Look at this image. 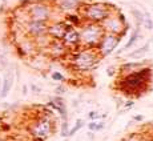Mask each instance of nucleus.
I'll list each match as a JSON object with an SVG mask.
<instances>
[{
    "instance_id": "22",
    "label": "nucleus",
    "mask_w": 153,
    "mask_h": 141,
    "mask_svg": "<svg viewBox=\"0 0 153 141\" xmlns=\"http://www.w3.org/2000/svg\"><path fill=\"white\" fill-rule=\"evenodd\" d=\"M104 127H105V124L104 122H97V131H101V129H104Z\"/></svg>"
},
{
    "instance_id": "8",
    "label": "nucleus",
    "mask_w": 153,
    "mask_h": 141,
    "mask_svg": "<svg viewBox=\"0 0 153 141\" xmlns=\"http://www.w3.org/2000/svg\"><path fill=\"white\" fill-rule=\"evenodd\" d=\"M95 60H96L95 56H93L91 52H81V53L76 57V63H77L79 65H83V67L91 65Z\"/></svg>"
},
{
    "instance_id": "26",
    "label": "nucleus",
    "mask_w": 153,
    "mask_h": 141,
    "mask_svg": "<svg viewBox=\"0 0 153 141\" xmlns=\"http://www.w3.org/2000/svg\"><path fill=\"white\" fill-rule=\"evenodd\" d=\"M0 89H1V77H0Z\"/></svg>"
},
{
    "instance_id": "4",
    "label": "nucleus",
    "mask_w": 153,
    "mask_h": 141,
    "mask_svg": "<svg viewBox=\"0 0 153 141\" xmlns=\"http://www.w3.org/2000/svg\"><path fill=\"white\" fill-rule=\"evenodd\" d=\"M100 37V29L95 25H89L85 27L81 32V39L87 43H96Z\"/></svg>"
},
{
    "instance_id": "19",
    "label": "nucleus",
    "mask_w": 153,
    "mask_h": 141,
    "mask_svg": "<svg viewBox=\"0 0 153 141\" xmlns=\"http://www.w3.org/2000/svg\"><path fill=\"white\" fill-rule=\"evenodd\" d=\"M88 128H89V131L96 132V131H97V122H96V121H92L91 124H88Z\"/></svg>"
},
{
    "instance_id": "18",
    "label": "nucleus",
    "mask_w": 153,
    "mask_h": 141,
    "mask_svg": "<svg viewBox=\"0 0 153 141\" xmlns=\"http://www.w3.org/2000/svg\"><path fill=\"white\" fill-rule=\"evenodd\" d=\"M67 128H68V125H67V122L64 121V122H63V127H61V136H63V137H67V136H68Z\"/></svg>"
},
{
    "instance_id": "6",
    "label": "nucleus",
    "mask_w": 153,
    "mask_h": 141,
    "mask_svg": "<svg viewBox=\"0 0 153 141\" xmlns=\"http://www.w3.org/2000/svg\"><path fill=\"white\" fill-rule=\"evenodd\" d=\"M47 31V25L44 22H37V20H32L28 24V32L33 36H40Z\"/></svg>"
},
{
    "instance_id": "21",
    "label": "nucleus",
    "mask_w": 153,
    "mask_h": 141,
    "mask_svg": "<svg viewBox=\"0 0 153 141\" xmlns=\"http://www.w3.org/2000/svg\"><path fill=\"white\" fill-rule=\"evenodd\" d=\"M88 117H89L91 120H95V119H99V117H101L97 112H91L89 114H88Z\"/></svg>"
},
{
    "instance_id": "10",
    "label": "nucleus",
    "mask_w": 153,
    "mask_h": 141,
    "mask_svg": "<svg viewBox=\"0 0 153 141\" xmlns=\"http://www.w3.org/2000/svg\"><path fill=\"white\" fill-rule=\"evenodd\" d=\"M79 40H80V35H79L76 31H71L65 35V42L67 43L73 44V43H77Z\"/></svg>"
},
{
    "instance_id": "23",
    "label": "nucleus",
    "mask_w": 153,
    "mask_h": 141,
    "mask_svg": "<svg viewBox=\"0 0 153 141\" xmlns=\"http://www.w3.org/2000/svg\"><path fill=\"white\" fill-rule=\"evenodd\" d=\"M28 93V89H27V85H23V95H27Z\"/></svg>"
},
{
    "instance_id": "14",
    "label": "nucleus",
    "mask_w": 153,
    "mask_h": 141,
    "mask_svg": "<svg viewBox=\"0 0 153 141\" xmlns=\"http://www.w3.org/2000/svg\"><path fill=\"white\" fill-rule=\"evenodd\" d=\"M137 33H139V32H133V33H132V36H131V39H129V42L126 43V45H125V48H131L132 45H133V43L136 42L137 40Z\"/></svg>"
},
{
    "instance_id": "24",
    "label": "nucleus",
    "mask_w": 153,
    "mask_h": 141,
    "mask_svg": "<svg viewBox=\"0 0 153 141\" xmlns=\"http://www.w3.org/2000/svg\"><path fill=\"white\" fill-rule=\"evenodd\" d=\"M132 105H133V101H128L125 104V108H129V107H132Z\"/></svg>"
},
{
    "instance_id": "11",
    "label": "nucleus",
    "mask_w": 153,
    "mask_h": 141,
    "mask_svg": "<svg viewBox=\"0 0 153 141\" xmlns=\"http://www.w3.org/2000/svg\"><path fill=\"white\" fill-rule=\"evenodd\" d=\"M148 49H149V44H145V45L141 47V48L136 49V51H133V52H131V53H129V57H136V56H140V55L145 53V52L148 51Z\"/></svg>"
},
{
    "instance_id": "17",
    "label": "nucleus",
    "mask_w": 153,
    "mask_h": 141,
    "mask_svg": "<svg viewBox=\"0 0 153 141\" xmlns=\"http://www.w3.org/2000/svg\"><path fill=\"white\" fill-rule=\"evenodd\" d=\"M52 79H53L55 81H64V76L61 75L60 72H53L52 73Z\"/></svg>"
},
{
    "instance_id": "5",
    "label": "nucleus",
    "mask_w": 153,
    "mask_h": 141,
    "mask_svg": "<svg viewBox=\"0 0 153 141\" xmlns=\"http://www.w3.org/2000/svg\"><path fill=\"white\" fill-rule=\"evenodd\" d=\"M13 85V73L12 72H8L5 75L4 80H1V89H0V97L4 99L7 97V95L10 93L11 88Z\"/></svg>"
},
{
    "instance_id": "16",
    "label": "nucleus",
    "mask_w": 153,
    "mask_h": 141,
    "mask_svg": "<svg viewBox=\"0 0 153 141\" xmlns=\"http://www.w3.org/2000/svg\"><path fill=\"white\" fill-rule=\"evenodd\" d=\"M109 22H111V25H107V28H111V27H113V25H114V28H113V31L114 32H117V31H120V23L119 22H117V20L116 19H111L109 20Z\"/></svg>"
},
{
    "instance_id": "9",
    "label": "nucleus",
    "mask_w": 153,
    "mask_h": 141,
    "mask_svg": "<svg viewBox=\"0 0 153 141\" xmlns=\"http://www.w3.org/2000/svg\"><path fill=\"white\" fill-rule=\"evenodd\" d=\"M125 81H126L128 85H132V87L137 88L143 84L144 79H143V76H141V73H133V75H131L129 77H126Z\"/></svg>"
},
{
    "instance_id": "13",
    "label": "nucleus",
    "mask_w": 153,
    "mask_h": 141,
    "mask_svg": "<svg viewBox=\"0 0 153 141\" xmlns=\"http://www.w3.org/2000/svg\"><path fill=\"white\" fill-rule=\"evenodd\" d=\"M132 13L134 15V17H136V20H137V23H139V24H143L144 23V19H145V17H144V15L140 12V11H137V10H132Z\"/></svg>"
},
{
    "instance_id": "1",
    "label": "nucleus",
    "mask_w": 153,
    "mask_h": 141,
    "mask_svg": "<svg viewBox=\"0 0 153 141\" xmlns=\"http://www.w3.org/2000/svg\"><path fill=\"white\" fill-rule=\"evenodd\" d=\"M51 132V122L47 119H40L32 127V133L36 137H47Z\"/></svg>"
},
{
    "instance_id": "3",
    "label": "nucleus",
    "mask_w": 153,
    "mask_h": 141,
    "mask_svg": "<svg viewBox=\"0 0 153 141\" xmlns=\"http://www.w3.org/2000/svg\"><path fill=\"white\" fill-rule=\"evenodd\" d=\"M31 17L32 20H37V22H44V20L48 17L49 15V10L43 4H35L31 7Z\"/></svg>"
},
{
    "instance_id": "2",
    "label": "nucleus",
    "mask_w": 153,
    "mask_h": 141,
    "mask_svg": "<svg viewBox=\"0 0 153 141\" xmlns=\"http://www.w3.org/2000/svg\"><path fill=\"white\" fill-rule=\"evenodd\" d=\"M119 37L113 36V35H107L101 42V53L102 56H107L111 52H113V49L116 48L117 43H119Z\"/></svg>"
},
{
    "instance_id": "15",
    "label": "nucleus",
    "mask_w": 153,
    "mask_h": 141,
    "mask_svg": "<svg viewBox=\"0 0 153 141\" xmlns=\"http://www.w3.org/2000/svg\"><path fill=\"white\" fill-rule=\"evenodd\" d=\"M75 4H77V0H64L63 8H73Z\"/></svg>"
},
{
    "instance_id": "7",
    "label": "nucleus",
    "mask_w": 153,
    "mask_h": 141,
    "mask_svg": "<svg viewBox=\"0 0 153 141\" xmlns=\"http://www.w3.org/2000/svg\"><path fill=\"white\" fill-rule=\"evenodd\" d=\"M88 16L93 20H101L108 16V12L101 5H93V7H91L89 10H88Z\"/></svg>"
},
{
    "instance_id": "27",
    "label": "nucleus",
    "mask_w": 153,
    "mask_h": 141,
    "mask_svg": "<svg viewBox=\"0 0 153 141\" xmlns=\"http://www.w3.org/2000/svg\"><path fill=\"white\" fill-rule=\"evenodd\" d=\"M0 141H7V140H0Z\"/></svg>"
},
{
    "instance_id": "12",
    "label": "nucleus",
    "mask_w": 153,
    "mask_h": 141,
    "mask_svg": "<svg viewBox=\"0 0 153 141\" xmlns=\"http://www.w3.org/2000/svg\"><path fill=\"white\" fill-rule=\"evenodd\" d=\"M83 124H84V122H83V120H77V121H76V124L73 125V128H72V129H71V131L68 132V136H73V134H75L76 132L79 131V129H80L81 127H83Z\"/></svg>"
},
{
    "instance_id": "20",
    "label": "nucleus",
    "mask_w": 153,
    "mask_h": 141,
    "mask_svg": "<svg viewBox=\"0 0 153 141\" xmlns=\"http://www.w3.org/2000/svg\"><path fill=\"white\" fill-rule=\"evenodd\" d=\"M31 89H32V92H33V95H39L40 91H42L40 88H37L35 84H32V85H31Z\"/></svg>"
},
{
    "instance_id": "25",
    "label": "nucleus",
    "mask_w": 153,
    "mask_h": 141,
    "mask_svg": "<svg viewBox=\"0 0 153 141\" xmlns=\"http://www.w3.org/2000/svg\"><path fill=\"white\" fill-rule=\"evenodd\" d=\"M134 120H143V117H141V116H136V117H134Z\"/></svg>"
}]
</instances>
